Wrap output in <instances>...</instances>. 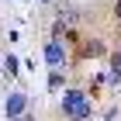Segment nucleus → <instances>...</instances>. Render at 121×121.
Instances as JSON below:
<instances>
[{
  "mask_svg": "<svg viewBox=\"0 0 121 121\" xmlns=\"http://www.w3.org/2000/svg\"><path fill=\"white\" fill-rule=\"evenodd\" d=\"M62 59H66V48H62V42H48L45 45V62L56 69V66H62Z\"/></svg>",
  "mask_w": 121,
  "mask_h": 121,
  "instance_id": "7ed1b4c3",
  "label": "nucleus"
},
{
  "mask_svg": "<svg viewBox=\"0 0 121 121\" xmlns=\"http://www.w3.org/2000/svg\"><path fill=\"white\" fill-rule=\"evenodd\" d=\"M48 86H52V90H59V86H62V76L52 73V76H48Z\"/></svg>",
  "mask_w": 121,
  "mask_h": 121,
  "instance_id": "423d86ee",
  "label": "nucleus"
},
{
  "mask_svg": "<svg viewBox=\"0 0 121 121\" xmlns=\"http://www.w3.org/2000/svg\"><path fill=\"white\" fill-rule=\"evenodd\" d=\"M114 56H118V59H121V45H118V52H114Z\"/></svg>",
  "mask_w": 121,
  "mask_h": 121,
  "instance_id": "6e6552de",
  "label": "nucleus"
},
{
  "mask_svg": "<svg viewBox=\"0 0 121 121\" xmlns=\"http://www.w3.org/2000/svg\"><path fill=\"white\" fill-rule=\"evenodd\" d=\"M118 17H121V0H118Z\"/></svg>",
  "mask_w": 121,
  "mask_h": 121,
  "instance_id": "1a4fd4ad",
  "label": "nucleus"
},
{
  "mask_svg": "<svg viewBox=\"0 0 121 121\" xmlns=\"http://www.w3.org/2000/svg\"><path fill=\"white\" fill-rule=\"evenodd\" d=\"M24 107H28V97H24V93H10V97H7V118H10V121L21 118Z\"/></svg>",
  "mask_w": 121,
  "mask_h": 121,
  "instance_id": "f03ea898",
  "label": "nucleus"
},
{
  "mask_svg": "<svg viewBox=\"0 0 121 121\" xmlns=\"http://www.w3.org/2000/svg\"><path fill=\"white\" fill-rule=\"evenodd\" d=\"M107 83L111 86H121V59L111 56V73H107Z\"/></svg>",
  "mask_w": 121,
  "mask_h": 121,
  "instance_id": "20e7f679",
  "label": "nucleus"
},
{
  "mask_svg": "<svg viewBox=\"0 0 121 121\" xmlns=\"http://www.w3.org/2000/svg\"><path fill=\"white\" fill-rule=\"evenodd\" d=\"M83 52H86V56H97V52H100V42H86Z\"/></svg>",
  "mask_w": 121,
  "mask_h": 121,
  "instance_id": "39448f33",
  "label": "nucleus"
},
{
  "mask_svg": "<svg viewBox=\"0 0 121 121\" xmlns=\"http://www.w3.org/2000/svg\"><path fill=\"white\" fill-rule=\"evenodd\" d=\"M14 121H35V118H24V114H21V118H14Z\"/></svg>",
  "mask_w": 121,
  "mask_h": 121,
  "instance_id": "0eeeda50",
  "label": "nucleus"
},
{
  "mask_svg": "<svg viewBox=\"0 0 121 121\" xmlns=\"http://www.w3.org/2000/svg\"><path fill=\"white\" fill-rule=\"evenodd\" d=\"M62 111H66V118H69V121L90 118V97L80 93V90H66V93H62Z\"/></svg>",
  "mask_w": 121,
  "mask_h": 121,
  "instance_id": "f257e3e1",
  "label": "nucleus"
}]
</instances>
